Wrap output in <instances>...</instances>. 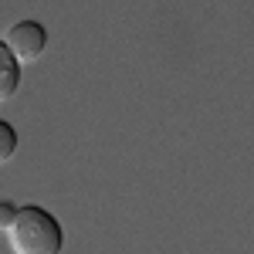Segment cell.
Wrapping results in <instances>:
<instances>
[{"label": "cell", "mask_w": 254, "mask_h": 254, "mask_svg": "<svg viewBox=\"0 0 254 254\" xmlns=\"http://www.w3.org/2000/svg\"><path fill=\"white\" fill-rule=\"evenodd\" d=\"M7 241L14 254H61L64 251V227L51 210L38 203L17 207L14 220L7 224Z\"/></svg>", "instance_id": "cell-1"}, {"label": "cell", "mask_w": 254, "mask_h": 254, "mask_svg": "<svg viewBox=\"0 0 254 254\" xmlns=\"http://www.w3.org/2000/svg\"><path fill=\"white\" fill-rule=\"evenodd\" d=\"M20 88V61L10 55V48L0 38V105L10 102Z\"/></svg>", "instance_id": "cell-3"}, {"label": "cell", "mask_w": 254, "mask_h": 254, "mask_svg": "<svg viewBox=\"0 0 254 254\" xmlns=\"http://www.w3.org/2000/svg\"><path fill=\"white\" fill-rule=\"evenodd\" d=\"M17 214V203H10V200H0V231H7V224L14 220Z\"/></svg>", "instance_id": "cell-5"}, {"label": "cell", "mask_w": 254, "mask_h": 254, "mask_svg": "<svg viewBox=\"0 0 254 254\" xmlns=\"http://www.w3.org/2000/svg\"><path fill=\"white\" fill-rule=\"evenodd\" d=\"M14 153H17V129H14L7 119H0V166L10 163Z\"/></svg>", "instance_id": "cell-4"}, {"label": "cell", "mask_w": 254, "mask_h": 254, "mask_svg": "<svg viewBox=\"0 0 254 254\" xmlns=\"http://www.w3.org/2000/svg\"><path fill=\"white\" fill-rule=\"evenodd\" d=\"M3 44L10 48V55H14L20 64H31V61H38L41 55H44V48H48V31H44V24H38V20H17V24L7 31Z\"/></svg>", "instance_id": "cell-2"}]
</instances>
